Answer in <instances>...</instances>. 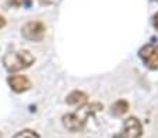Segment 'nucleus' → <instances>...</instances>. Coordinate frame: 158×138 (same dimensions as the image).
I'll return each instance as SVG.
<instances>
[{"mask_svg":"<svg viewBox=\"0 0 158 138\" xmlns=\"http://www.w3.org/2000/svg\"><path fill=\"white\" fill-rule=\"evenodd\" d=\"M102 103L99 102H91L85 103V105L77 108L74 112L63 114L62 117V124L66 130H69L72 132H80L87 126V120L89 116H94L97 112L102 110Z\"/></svg>","mask_w":158,"mask_h":138,"instance_id":"nucleus-1","label":"nucleus"},{"mask_svg":"<svg viewBox=\"0 0 158 138\" xmlns=\"http://www.w3.org/2000/svg\"><path fill=\"white\" fill-rule=\"evenodd\" d=\"M35 63V56L27 49L7 52L3 56L4 69L9 73H18L21 70H25Z\"/></svg>","mask_w":158,"mask_h":138,"instance_id":"nucleus-2","label":"nucleus"},{"mask_svg":"<svg viewBox=\"0 0 158 138\" xmlns=\"http://www.w3.org/2000/svg\"><path fill=\"white\" fill-rule=\"evenodd\" d=\"M45 34H46V27L39 20L28 21L21 27V36L30 42H42Z\"/></svg>","mask_w":158,"mask_h":138,"instance_id":"nucleus-3","label":"nucleus"},{"mask_svg":"<svg viewBox=\"0 0 158 138\" xmlns=\"http://www.w3.org/2000/svg\"><path fill=\"white\" fill-rule=\"evenodd\" d=\"M143 135V124L139 117L130 116L123 121L122 131L114 135V138H140Z\"/></svg>","mask_w":158,"mask_h":138,"instance_id":"nucleus-4","label":"nucleus"},{"mask_svg":"<svg viewBox=\"0 0 158 138\" xmlns=\"http://www.w3.org/2000/svg\"><path fill=\"white\" fill-rule=\"evenodd\" d=\"M139 57L150 70H158V43H147L139 50Z\"/></svg>","mask_w":158,"mask_h":138,"instance_id":"nucleus-5","label":"nucleus"},{"mask_svg":"<svg viewBox=\"0 0 158 138\" xmlns=\"http://www.w3.org/2000/svg\"><path fill=\"white\" fill-rule=\"evenodd\" d=\"M7 84H9L10 89L14 91L15 93H23L31 89L32 82L31 80L24 74H11L7 78Z\"/></svg>","mask_w":158,"mask_h":138,"instance_id":"nucleus-6","label":"nucleus"},{"mask_svg":"<svg viewBox=\"0 0 158 138\" xmlns=\"http://www.w3.org/2000/svg\"><path fill=\"white\" fill-rule=\"evenodd\" d=\"M66 103L70 106H77V108H80V106L88 103V95H87L84 91L74 89L66 96Z\"/></svg>","mask_w":158,"mask_h":138,"instance_id":"nucleus-7","label":"nucleus"},{"mask_svg":"<svg viewBox=\"0 0 158 138\" xmlns=\"http://www.w3.org/2000/svg\"><path fill=\"white\" fill-rule=\"evenodd\" d=\"M130 109V105L126 99H119L114 103V105L110 106V114L115 117H120L123 114H126Z\"/></svg>","mask_w":158,"mask_h":138,"instance_id":"nucleus-8","label":"nucleus"},{"mask_svg":"<svg viewBox=\"0 0 158 138\" xmlns=\"http://www.w3.org/2000/svg\"><path fill=\"white\" fill-rule=\"evenodd\" d=\"M13 138H41V137H39V134L36 131H34V130L24 128V130H20L18 132H15V134L13 135Z\"/></svg>","mask_w":158,"mask_h":138,"instance_id":"nucleus-9","label":"nucleus"},{"mask_svg":"<svg viewBox=\"0 0 158 138\" xmlns=\"http://www.w3.org/2000/svg\"><path fill=\"white\" fill-rule=\"evenodd\" d=\"M9 3L13 7H21V6H25L27 3H30V0H9Z\"/></svg>","mask_w":158,"mask_h":138,"instance_id":"nucleus-10","label":"nucleus"},{"mask_svg":"<svg viewBox=\"0 0 158 138\" xmlns=\"http://www.w3.org/2000/svg\"><path fill=\"white\" fill-rule=\"evenodd\" d=\"M152 27L155 28V31L158 32V11L152 15Z\"/></svg>","mask_w":158,"mask_h":138,"instance_id":"nucleus-11","label":"nucleus"},{"mask_svg":"<svg viewBox=\"0 0 158 138\" xmlns=\"http://www.w3.org/2000/svg\"><path fill=\"white\" fill-rule=\"evenodd\" d=\"M6 24H7V21H6V18L3 17V15L0 14V30H3L4 27H6Z\"/></svg>","mask_w":158,"mask_h":138,"instance_id":"nucleus-12","label":"nucleus"},{"mask_svg":"<svg viewBox=\"0 0 158 138\" xmlns=\"http://www.w3.org/2000/svg\"><path fill=\"white\" fill-rule=\"evenodd\" d=\"M157 2H158V0H157Z\"/></svg>","mask_w":158,"mask_h":138,"instance_id":"nucleus-13","label":"nucleus"}]
</instances>
